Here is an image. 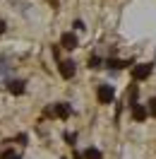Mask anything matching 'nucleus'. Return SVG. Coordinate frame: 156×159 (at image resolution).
<instances>
[{"label": "nucleus", "instance_id": "nucleus-13", "mask_svg": "<svg viewBox=\"0 0 156 159\" xmlns=\"http://www.w3.org/2000/svg\"><path fill=\"white\" fill-rule=\"evenodd\" d=\"M0 159H22V157H20V154H15L12 149H5V152L0 154Z\"/></svg>", "mask_w": 156, "mask_h": 159}, {"label": "nucleus", "instance_id": "nucleus-15", "mask_svg": "<svg viewBox=\"0 0 156 159\" xmlns=\"http://www.w3.org/2000/svg\"><path fill=\"white\" fill-rule=\"evenodd\" d=\"M75 29H79V31H82V29H84V22H82V20H77V22H75Z\"/></svg>", "mask_w": 156, "mask_h": 159}, {"label": "nucleus", "instance_id": "nucleus-7", "mask_svg": "<svg viewBox=\"0 0 156 159\" xmlns=\"http://www.w3.org/2000/svg\"><path fill=\"white\" fill-rule=\"evenodd\" d=\"M103 65H106V68H110V70H123V68H130V65H132V60H118V58H108V60H103Z\"/></svg>", "mask_w": 156, "mask_h": 159}, {"label": "nucleus", "instance_id": "nucleus-6", "mask_svg": "<svg viewBox=\"0 0 156 159\" xmlns=\"http://www.w3.org/2000/svg\"><path fill=\"white\" fill-rule=\"evenodd\" d=\"M60 46H63V48H67V51H75L79 46V41H77V36H75L72 31H65V34L60 36Z\"/></svg>", "mask_w": 156, "mask_h": 159}, {"label": "nucleus", "instance_id": "nucleus-11", "mask_svg": "<svg viewBox=\"0 0 156 159\" xmlns=\"http://www.w3.org/2000/svg\"><path fill=\"white\" fill-rule=\"evenodd\" d=\"M101 65H103V60L98 58V56H91V58H89V68L91 70H98Z\"/></svg>", "mask_w": 156, "mask_h": 159}, {"label": "nucleus", "instance_id": "nucleus-14", "mask_svg": "<svg viewBox=\"0 0 156 159\" xmlns=\"http://www.w3.org/2000/svg\"><path fill=\"white\" fill-rule=\"evenodd\" d=\"M65 140H67V145H75L77 135H75V133H65Z\"/></svg>", "mask_w": 156, "mask_h": 159}, {"label": "nucleus", "instance_id": "nucleus-2", "mask_svg": "<svg viewBox=\"0 0 156 159\" xmlns=\"http://www.w3.org/2000/svg\"><path fill=\"white\" fill-rule=\"evenodd\" d=\"M151 70H154V63H139V65H135V68H132V77H135V82L146 80L149 75H151Z\"/></svg>", "mask_w": 156, "mask_h": 159}, {"label": "nucleus", "instance_id": "nucleus-1", "mask_svg": "<svg viewBox=\"0 0 156 159\" xmlns=\"http://www.w3.org/2000/svg\"><path fill=\"white\" fill-rule=\"evenodd\" d=\"M96 97H98V104H113V99H115V89H113V84H98Z\"/></svg>", "mask_w": 156, "mask_h": 159}, {"label": "nucleus", "instance_id": "nucleus-10", "mask_svg": "<svg viewBox=\"0 0 156 159\" xmlns=\"http://www.w3.org/2000/svg\"><path fill=\"white\" fill-rule=\"evenodd\" d=\"M137 94H139V92H137V84H132V87H130V92H127V101H130V109H132L135 104H139V101H137Z\"/></svg>", "mask_w": 156, "mask_h": 159}, {"label": "nucleus", "instance_id": "nucleus-3", "mask_svg": "<svg viewBox=\"0 0 156 159\" xmlns=\"http://www.w3.org/2000/svg\"><path fill=\"white\" fill-rule=\"evenodd\" d=\"M48 113L58 116V118H70V116H72V106H70L67 101H58V104H53V109H50Z\"/></svg>", "mask_w": 156, "mask_h": 159}, {"label": "nucleus", "instance_id": "nucleus-4", "mask_svg": "<svg viewBox=\"0 0 156 159\" xmlns=\"http://www.w3.org/2000/svg\"><path fill=\"white\" fill-rule=\"evenodd\" d=\"M75 72H77V63L75 60H60V75L65 80H72Z\"/></svg>", "mask_w": 156, "mask_h": 159}, {"label": "nucleus", "instance_id": "nucleus-9", "mask_svg": "<svg viewBox=\"0 0 156 159\" xmlns=\"http://www.w3.org/2000/svg\"><path fill=\"white\" fill-rule=\"evenodd\" d=\"M82 159H103V154H101V149H96V147H87L82 152Z\"/></svg>", "mask_w": 156, "mask_h": 159}, {"label": "nucleus", "instance_id": "nucleus-5", "mask_svg": "<svg viewBox=\"0 0 156 159\" xmlns=\"http://www.w3.org/2000/svg\"><path fill=\"white\" fill-rule=\"evenodd\" d=\"M7 92L15 94V97H22L27 92V82L24 80H7Z\"/></svg>", "mask_w": 156, "mask_h": 159}, {"label": "nucleus", "instance_id": "nucleus-12", "mask_svg": "<svg viewBox=\"0 0 156 159\" xmlns=\"http://www.w3.org/2000/svg\"><path fill=\"white\" fill-rule=\"evenodd\" d=\"M146 113H149V116H156V99H149V104H146Z\"/></svg>", "mask_w": 156, "mask_h": 159}, {"label": "nucleus", "instance_id": "nucleus-16", "mask_svg": "<svg viewBox=\"0 0 156 159\" xmlns=\"http://www.w3.org/2000/svg\"><path fill=\"white\" fill-rule=\"evenodd\" d=\"M5 29H7V24H5V22L0 20V36H2V34H5Z\"/></svg>", "mask_w": 156, "mask_h": 159}, {"label": "nucleus", "instance_id": "nucleus-8", "mask_svg": "<svg viewBox=\"0 0 156 159\" xmlns=\"http://www.w3.org/2000/svg\"><path fill=\"white\" fill-rule=\"evenodd\" d=\"M146 116H149V113H146L144 104H135V106H132V118H135V120H144Z\"/></svg>", "mask_w": 156, "mask_h": 159}]
</instances>
